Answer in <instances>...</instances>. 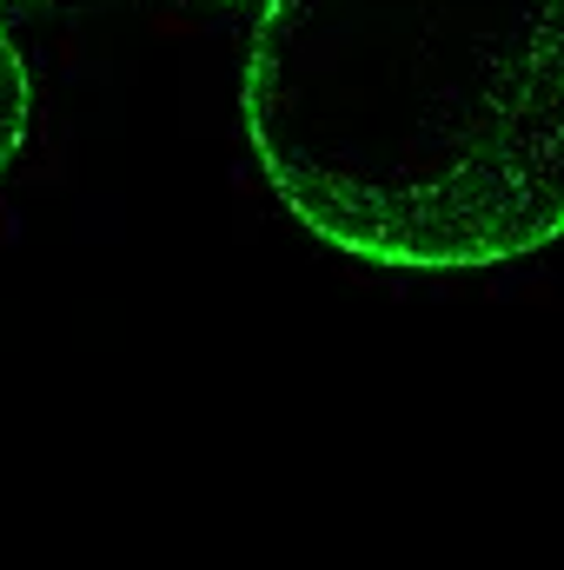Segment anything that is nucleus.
Masks as SVG:
<instances>
[{
  "label": "nucleus",
  "mask_w": 564,
  "mask_h": 570,
  "mask_svg": "<svg viewBox=\"0 0 564 570\" xmlns=\"http://www.w3.org/2000/svg\"><path fill=\"white\" fill-rule=\"evenodd\" d=\"M240 114L346 259L492 273L564 239V0H266Z\"/></svg>",
  "instance_id": "1"
},
{
  "label": "nucleus",
  "mask_w": 564,
  "mask_h": 570,
  "mask_svg": "<svg viewBox=\"0 0 564 570\" xmlns=\"http://www.w3.org/2000/svg\"><path fill=\"white\" fill-rule=\"evenodd\" d=\"M27 120H33V80H27V60H20L13 33H7V20H0V173L20 159Z\"/></svg>",
  "instance_id": "2"
},
{
  "label": "nucleus",
  "mask_w": 564,
  "mask_h": 570,
  "mask_svg": "<svg viewBox=\"0 0 564 570\" xmlns=\"http://www.w3.org/2000/svg\"><path fill=\"white\" fill-rule=\"evenodd\" d=\"M220 7H253V0H220Z\"/></svg>",
  "instance_id": "3"
}]
</instances>
